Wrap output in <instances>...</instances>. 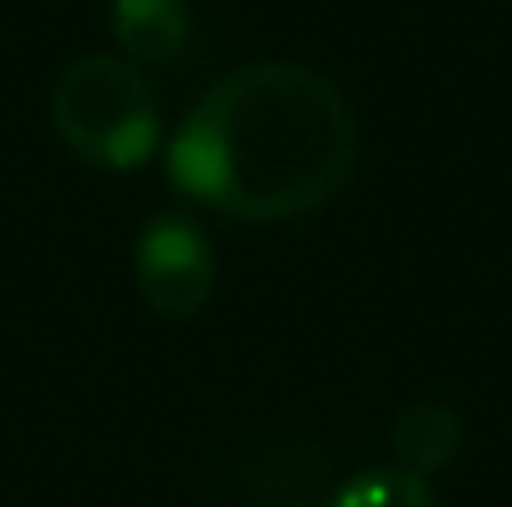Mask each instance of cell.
I'll list each match as a JSON object with an SVG mask.
<instances>
[{
	"instance_id": "1",
	"label": "cell",
	"mask_w": 512,
	"mask_h": 507,
	"mask_svg": "<svg viewBox=\"0 0 512 507\" xmlns=\"http://www.w3.org/2000/svg\"><path fill=\"white\" fill-rule=\"evenodd\" d=\"M179 194L279 224L329 204L358 165V115L339 85L294 60H264L199 95L170 140Z\"/></svg>"
},
{
	"instance_id": "2",
	"label": "cell",
	"mask_w": 512,
	"mask_h": 507,
	"mask_svg": "<svg viewBox=\"0 0 512 507\" xmlns=\"http://www.w3.org/2000/svg\"><path fill=\"white\" fill-rule=\"evenodd\" d=\"M55 135L100 169H140L160 145L155 90L125 55H80L50 90Z\"/></svg>"
},
{
	"instance_id": "3",
	"label": "cell",
	"mask_w": 512,
	"mask_h": 507,
	"mask_svg": "<svg viewBox=\"0 0 512 507\" xmlns=\"http://www.w3.org/2000/svg\"><path fill=\"white\" fill-rule=\"evenodd\" d=\"M140 299L160 319H194L214 294V249L184 214H155L135 244Z\"/></svg>"
},
{
	"instance_id": "4",
	"label": "cell",
	"mask_w": 512,
	"mask_h": 507,
	"mask_svg": "<svg viewBox=\"0 0 512 507\" xmlns=\"http://www.w3.org/2000/svg\"><path fill=\"white\" fill-rule=\"evenodd\" d=\"M110 25L130 65H165L189 40V0H110Z\"/></svg>"
},
{
	"instance_id": "5",
	"label": "cell",
	"mask_w": 512,
	"mask_h": 507,
	"mask_svg": "<svg viewBox=\"0 0 512 507\" xmlns=\"http://www.w3.org/2000/svg\"><path fill=\"white\" fill-rule=\"evenodd\" d=\"M458 448H463V423L443 398H418L393 423V458H398V468H408L418 478L448 468L458 458Z\"/></svg>"
},
{
	"instance_id": "6",
	"label": "cell",
	"mask_w": 512,
	"mask_h": 507,
	"mask_svg": "<svg viewBox=\"0 0 512 507\" xmlns=\"http://www.w3.org/2000/svg\"><path fill=\"white\" fill-rule=\"evenodd\" d=\"M329 507H438L428 478L408 473V468H363L358 478H348Z\"/></svg>"
}]
</instances>
